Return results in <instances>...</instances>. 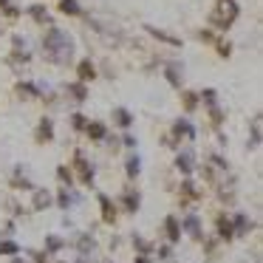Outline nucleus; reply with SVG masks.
I'll return each instance as SVG.
<instances>
[{"mask_svg": "<svg viewBox=\"0 0 263 263\" xmlns=\"http://www.w3.org/2000/svg\"><path fill=\"white\" fill-rule=\"evenodd\" d=\"M215 230H218V238H221V241H232V238H235V232H232V221L227 218V215H218Z\"/></svg>", "mask_w": 263, "mask_h": 263, "instance_id": "nucleus-16", "label": "nucleus"}, {"mask_svg": "<svg viewBox=\"0 0 263 263\" xmlns=\"http://www.w3.org/2000/svg\"><path fill=\"white\" fill-rule=\"evenodd\" d=\"M261 145V116H255V122H252V145L249 148H258Z\"/></svg>", "mask_w": 263, "mask_h": 263, "instance_id": "nucleus-36", "label": "nucleus"}, {"mask_svg": "<svg viewBox=\"0 0 263 263\" xmlns=\"http://www.w3.org/2000/svg\"><path fill=\"white\" fill-rule=\"evenodd\" d=\"M181 193H179V198H181V204H190V201H198L201 198V190L196 187V181H181V187H179Z\"/></svg>", "mask_w": 263, "mask_h": 263, "instance_id": "nucleus-12", "label": "nucleus"}, {"mask_svg": "<svg viewBox=\"0 0 263 263\" xmlns=\"http://www.w3.org/2000/svg\"><path fill=\"white\" fill-rule=\"evenodd\" d=\"M60 12L68 17H80L82 15V6H80V0H60Z\"/></svg>", "mask_w": 263, "mask_h": 263, "instance_id": "nucleus-25", "label": "nucleus"}, {"mask_svg": "<svg viewBox=\"0 0 263 263\" xmlns=\"http://www.w3.org/2000/svg\"><path fill=\"white\" fill-rule=\"evenodd\" d=\"M133 249H139V255H150V244L142 238V235H133Z\"/></svg>", "mask_w": 263, "mask_h": 263, "instance_id": "nucleus-34", "label": "nucleus"}, {"mask_svg": "<svg viewBox=\"0 0 263 263\" xmlns=\"http://www.w3.org/2000/svg\"><path fill=\"white\" fill-rule=\"evenodd\" d=\"M66 94H68V97H74V102H85V99H88V85H82V82H68L66 85Z\"/></svg>", "mask_w": 263, "mask_h": 263, "instance_id": "nucleus-19", "label": "nucleus"}, {"mask_svg": "<svg viewBox=\"0 0 263 263\" xmlns=\"http://www.w3.org/2000/svg\"><path fill=\"white\" fill-rule=\"evenodd\" d=\"M88 122H91L88 116H82V114H71V128H74V131H85V128H88Z\"/></svg>", "mask_w": 263, "mask_h": 263, "instance_id": "nucleus-33", "label": "nucleus"}, {"mask_svg": "<svg viewBox=\"0 0 263 263\" xmlns=\"http://www.w3.org/2000/svg\"><path fill=\"white\" fill-rule=\"evenodd\" d=\"M0 12H3L6 17H12V20H15V17H20V9H17L12 0H0Z\"/></svg>", "mask_w": 263, "mask_h": 263, "instance_id": "nucleus-32", "label": "nucleus"}, {"mask_svg": "<svg viewBox=\"0 0 263 263\" xmlns=\"http://www.w3.org/2000/svg\"><path fill=\"white\" fill-rule=\"evenodd\" d=\"M77 82H82V85H88V82H94L97 80V66L91 63V57H85V60H80L77 63Z\"/></svg>", "mask_w": 263, "mask_h": 263, "instance_id": "nucleus-7", "label": "nucleus"}, {"mask_svg": "<svg viewBox=\"0 0 263 263\" xmlns=\"http://www.w3.org/2000/svg\"><path fill=\"white\" fill-rule=\"evenodd\" d=\"M77 201H80V196L63 187V190H60V196H57V207H60V210H68V207H71V204H77Z\"/></svg>", "mask_w": 263, "mask_h": 263, "instance_id": "nucleus-24", "label": "nucleus"}, {"mask_svg": "<svg viewBox=\"0 0 263 263\" xmlns=\"http://www.w3.org/2000/svg\"><path fill=\"white\" fill-rule=\"evenodd\" d=\"M145 32H148L150 37H156V40L167 43V46H173V49H181V37H176V34H167L164 29H156V26H145Z\"/></svg>", "mask_w": 263, "mask_h": 263, "instance_id": "nucleus-11", "label": "nucleus"}, {"mask_svg": "<svg viewBox=\"0 0 263 263\" xmlns=\"http://www.w3.org/2000/svg\"><path fill=\"white\" fill-rule=\"evenodd\" d=\"M85 133H88V139H94V142H105V139H108V125H105V122H88Z\"/></svg>", "mask_w": 263, "mask_h": 263, "instance_id": "nucleus-15", "label": "nucleus"}, {"mask_svg": "<svg viewBox=\"0 0 263 263\" xmlns=\"http://www.w3.org/2000/svg\"><path fill=\"white\" fill-rule=\"evenodd\" d=\"M29 17H32L34 23H40V26H46V23L51 20L49 9H46L43 3H34V6H29Z\"/></svg>", "mask_w": 263, "mask_h": 263, "instance_id": "nucleus-18", "label": "nucleus"}, {"mask_svg": "<svg viewBox=\"0 0 263 263\" xmlns=\"http://www.w3.org/2000/svg\"><path fill=\"white\" fill-rule=\"evenodd\" d=\"M77 263H85V258H80V261H77Z\"/></svg>", "mask_w": 263, "mask_h": 263, "instance_id": "nucleus-43", "label": "nucleus"}, {"mask_svg": "<svg viewBox=\"0 0 263 263\" xmlns=\"http://www.w3.org/2000/svg\"><path fill=\"white\" fill-rule=\"evenodd\" d=\"M108 263H114V261H108Z\"/></svg>", "mask_w": 263, "mask_h": 263, "instance_id": "nucleus-44", "label": "nucleus"}, {"mask_svg": "<svg viewBox=\"0 0 263 263\" xmlns=\"http://www.w3.org/2000/svg\"><path fill=\"white\" fill-rule=\"evenodd\" d=\"M12 263H29V261H26V258H17V255H15V258H12Z\"/></svg>", "mask_w": 263, "mask_h": 263, "instance_id": "nucleus-42", "label": "nucleus"}, {"mask_svg": "<svg viewBox=\"0 0 263 263\" xmlns=\"http://www.w3.org/2000/svg\"><path fill=\"white\" fill-rule=\"evenodd\" d=\"M181 99H184V111H190V114H193V111L198 108V94H196V91H184Z\"/></svg>", "mask_w": 263, "mask_h": 263, "instance_id": "nucleus-30", "label": "nucleus"}, {"mask_svg": "<svg viewBox=\"0 0 263 263\" xmlns=\"http://www.w3.org/2000/svg\"><path fill=\"white\" fill-rule=\"evenodd\" d=\"M74 170H77V179H80V184H85V187H91L94 184V176H97V170H94V164L85 159V153H74Z\"/></svg>", "mask_w": 263, "mask_h": 263, "instance_id": "nucleus-3", "label": "nucleus"}, {"mask_svg": "<svg viewBox=\"0 0 263 263\" xmlns=\"http://www.w3.org/2000/svg\"><path fill=\"white\" fill-rule=\"evenodd\" d=\"M133 263H150V258H148V255H136V261H133Z\"/></svg>", "mask_w": 263, "mask_h": 263, "instance_id": "nucleus-41", "label": "nucleus"}, {"mask_svg": "<svg viewBox=\"0 0 263 263\" xmlns=\"http://www.w3.org/2000/svg\"><path fill=\"white\" fill-rule=\"evenodd\" d=\"M125 173L131 176V179H136L139 173H142V159L133 153V156H128V162H125Z\"/></svg>", "mask_w": 263, "mask_h": 263, "instance_id": "nucleus-27", "label": "nucleus"}, {"mask_svg": "<svg viewBox=\"0 0 263 263\" xmlns=\"http://www.w3.org/2000/svg\"><path fill=\"white\" fill-rule=\"evenodd\" d=\"M215 49H218V54H221V57H230L232 43H230V40H221V37H218V40H215Z\"/></svg>", "mask_w": 263, "mask_h": 263, "instance_id": "nucleus-37", "label": "nucleus"}, {"mask_svg": "<svg viewBox=\"0 0 263 263\" xmlns=\"http://www.w3.org/2000/svg\"><path fill=\"white\" fill-rule=\"evenodd\" d=\"M162 230H164V235H167L170 244H179V241H181V224H179L176 215H167L164 224H162Z\"/></svg>", "mask_w": 263, "mask_h": 263, "instance_id": "nucleus-9", "label": "nucleus"}, {"mask_svg": "<svg viewBox=\"0 0 263 263\" xmlns=\"http://www.w3.org/2000/svg\"><path fill=\"white\" fill-rule=\"evenodd\" d=\"M63 247H66V241H63L60 235H46L43 252H46V255H57V252H63Z\"/></svg>", "mask_w": 263, "mask_h": 263, "instance_id": "nucleus-20", "label": "nucleus"}, {"mask_svg": "<svg viewBox=\"0 0 263 263\" xmlns=\"http://www.w3.org/2000/svg\"><path fill=\"white\" fill-rule=\"evenodd\" d=\"M170 139L179 145V142H196V128L190 119H176L173 122V131H170Z\"/></svg>", "mask_w": 263, "mask_h": 263, "instance_id": "nucleus-4", "label": "nucleus"}, {"mask_svg": "<svg viewBox=\"0 0 263 263\" xmlns=\"http://www.w3.org/2000/svg\"><path fill=\"white\" fill-rule=\"evenodd\" d=\"M210 119H213L215 128H221V125H224V108H221V105H213V108H210Z\"/></svg>", "mask_w": 263, "mask_h": 263, "instance_id": "nucleus-35", "label": "nucleus"}, {"mask_svg": "<svg viewBox=\"0 0 263 263\" xmlns=\"http://www.w3.org/2000/svg\"><path fill=\"white\" fill-rule=\"evenodd\" d=\"M43 51L46 60L54 66H68L74 60V37L63 29H49L43 34Z\"/></svg>", "mask_w": 263, "mask_h": 263, "instance_id": "nucleus-1", "label": "nucleus"}, {"mask_svg": "<svg viewBox=\"0 0 263 263\" xmlns=\"http://www.w3.org/2000/svg\"><path fill=\"white\" fill-rule=\"evenodd\" d=\"M57 179H60V184H63L66 190H71V184H74V170L68 164H60L57 167Z\"/></svg>", "mask_w": 263, "mask_h": 263, "instance_id": "nucleus-26", "label": "nucleus"}, {"mask_svg": "<svg viewBox=\"0 0 263 263\" xmlns=\"http://www.w3.org/2000/svg\"><path fill=\"white\" fill-rule=\"evenodd\" d=\"M17 94H20V97H32V99H37L40 94H43V85H34V82H17Z\"/></svg>", "mask_w": 263, "mask_h": 263, "instance_id": "nucleus-23", "label": "nucleus"}, {"mask_svg": "<svg viewBox=\"0 0 263 263\" xmlns=\"http://www.w3.org/2000/svg\"><path fill=\"white\" fill-rule=\"evenodd\" d=\"M139 204H142L139 190H125V193H122V210H125V213H136Z\"/></svg>", "mask_w": 263, "mask_h": 263, "instance_id": "nucleus-14", "label": "nucleus"}, {"mask_svg": "<svg viewBox=\"0 0 263 263\" xmlns=\"http://www.w3.org/2000/svg\"><path fill=\"white\" fill-rule=\"evenodd\" d=\"M34 139H37V142H51V139H54V122H51L49 116L40 119V125H37V131H34Z\"/></svg>", "mask_w": 263, "mask_h": 263, "instance_id": "nucleus-13", "label": "nucleus"}, {"mask_svg": "<svg viewBox=\"0 0 263 263\" xmlns=\"http://www.w3.org/2000/svg\"><path fill=\"white\" fill-rule=\"evenodd\" d=\"M238 15H241V9H238L235 0H218L215 9L210 12V23H213L218 32H227L232 23L238 20Z\"/></svg>", "mask_w": 263, "mask_h": 263, "instance_id": "nucleus-2", "label": "nucleus"}, {"mask_svg": "<svg viewBox=\"0 0 263 263\" xmlns=\"http://www.w3.org/2000/svg\"><path fill=\"white\" fill-rule=\"evenodd\" d=\"M94 247H97V241H94L91 235H80V238H77V249H80L82 258H88V252H91Z\"/></svg>", "mask_w": 263, "mask_h": 263, "instance_id": "nucleus-28", "label": "nucleus"}, {"mask_svg": "<svg viewBox=\"0 0 263 263\" xmlns=\"http://www.w3.org/2000/svg\"><path fill=\"white\" fill-rule=\"evenodd\" d=\"M181 232H187L190 238H196V241H201L204 238V227H201V215L198 213H187L181 215Z\"/></svg>", "mask_w": 263, "mask_h": 263, "instance_id": "nucleus-5", "label": "nucleus"}, {"mask_svg": "<svg viewBox=\"0 0 263 263\" xmlns=\"http://www.w3.org/2000/svg\"><path fill=\"white\" fill-rule=\"evenodd\" d=\"M159 258H162V261H170V258H173V249L167 247V244L164 247H159Z\"/></svg>", "mask_w": 263, "mask_h": 263, "instance_id": "nucleus-39", "label": "nucleus"}, {"mask_svg": "<svg viewBox=\"0 0 263 263\" xmlns=\"http://www.w3.org/2000/svg\"><path fill=\"white\" fill-rule=\"evenodd\" d=\"M230 221H232V232H235V238H241V235H249V230L255 227V221H252L247 213H235Z\"/></svg>", "mask_w": 263, "mask_h": 263, "instance_id": "nucleus-8", "label": "nucleus"}, {"mask_svg": "<svg viewBox=\"0 0 263 263\" xmlns=\"http://www.w3.org/2000/svg\"><path fill=\"white\" fill-rule=\"evenodd\" d=\"M32 193H34V198H32L34 210H46V207H51V193L49 190H37V187H34Z\"/></svg>", "mask_w": 263, "mask_h": 263, "instance_id": "nucleus-21", "label": "nucleus"}, {"mask_svg": "<svg viewBox=\"0 0 263 263\" xmlns=\"http://www.w3.org/2000/svg\"><path fill=\"white\" fill-rule=\"evenodd\" d=\"M198 37H201L204 43H213V46H215V40H218V34H215V32H210V29H204V32H198Z\"/></svg>", "mask_w": 263, "mask_h": 263, "instance_id": "nucleus-38", "label": "nucleus"}, {"mask_svg": "<svg viewBox=\"0 0 263 263\" xmlns=\"http://www.w3.org/2000/svg\"><path fill=\"white\" fill-rule=\"evenodd\" d=\"M0 255H9V258L20 255V244H17V241H9V238H3V241H0Z\"/></svg>", "mask_w": 263, "mask_h": 263, "instance_id": "nucleus-29", "label": "nucleus"}, {"mask_svg": "<svg viewBox=\"0 0 263 263\" xmlns=\"http://www.w3.org/2000/svg\"><path fill=\"white\" fill-rule=\"evenodd\" d=\"M114 122L119 125V128H125V131H128V128L133 125V114L128 111V108H114Z\"/></svg>", "mask_w": 263, "mask_h": 263, "instance_id": "nucleus-22", "label": "nucleus"}, {"mask_svg": "<svg viewBox=\"0 0 263 263\" xmlns=\"http://www.w3.org/2000/svg\"><path fill=\"white\" fill-rule=\"evenodd\" d=\"M181 74H184V66H179V63H170V66H167V71H164L167 82L173 85V88H181V80H184Z\"/></svg>", "mask_w": 263, "mask_h": 263, "instance_id": "nucleus-17", "label": "nucleus"}, {"mask_svg": "<svg viewBox=\"0 0 263 263\" xmlns=\"http://www.w3.org/2000/svg\"><path fill=\"white\" fill-rule=\"evenodd\" d=\"M198 99H204V105L213 108V105H218V91H215V88H207V91L198 94Z\"/></svg>", "mask_w": 263, "mask_h": 263, "instance_id": "nucleus-31", "label": "nucleus"}, {"mask_svg": "<svg viewBox=\"0 0 263 263\" xmlns=\"http://www.w3.org/2000/svg\"><path fill=\"white\" fill-rule=\"evenodd\" d=\"M99 210H102V221L105 224H116V204L111 201V196L99 193Z\"/></svg>", "mask_w": 263, "mask_h": 263, "instance_id": "nucleus-10", "label": "nucleus"}, {"mask_svg": "<svg viewBox=\"0 0 263 263\" xmlns=\"http://www.w3.org/2000/svg\"><path fill=\"white\" fill-rule=\"evenodd\" d=\"M122 145H125V148H136V145H139V142H136V136H131V133H128V136H125V139H122Z\"/></svg>", "mask_w": 263, "mask_h": 263, "instance_id": "nucleus-40", "label": "nucleus"}, {"mask_svg": "<svg viewBox=\"0 0 263 263\" xmlns=\"http://www.w3.org/2000/svg\"><path fill=\"white\" fill-rule=\"evenodd\" d=\"M196 167H198V162H196V153H193L190 148H184V150L179 153V156H176V170H179V173L190 176V173H193Z\"/></svg>", "mask_w": 263, "mask_h": 263, "instance_id": "nucleus-6", "label": "nucleus"}]
</instances>
